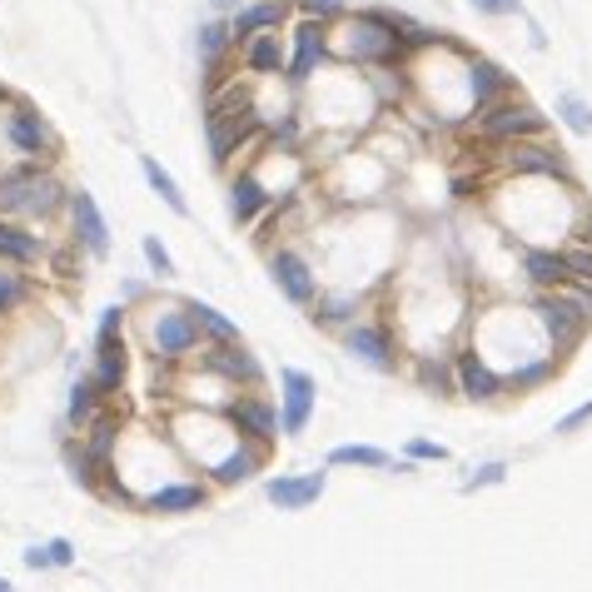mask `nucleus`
Segmentation results:
<instances>
[{
    "instance_id": "1",
    "label": "nucleus",
    "mask_w": 592,
    "mask_h": 592,
    "mask_svg": "<svg viewBox=\"0 0 592 592\" xmlns=\"http://www.w3.org/2000/svg\"><path fill=\"white\" fill-rule=\"evenodd\" d=\"M204 135H210V160L220 170H230L234 155L254 150L264 140V120H260V105L254 95L244 91L240 81H230L224 91L210 95V110H204Z\"/></svg>"
},
{
    "instance_id": "2",
    "label": "nucleus",
    "mask_w": 592,
    "mask_h": 592,
    "mask_svg": "<svg viewBox=\"0 0 592 592\" xmlns=\"http://www.w3.org/2000/svg\"><path fill=\"white\" fill-rule=\"evenodd\" d=\"M528 314H532V324L542 329L548 349L562 359V353L578 349L582 334L592 329V289L572 284V289H558V294H532Z\"/></svg>"
},
{
    "instance_id": "3",
    "label": "nucleus",
    "mask_w": 592,
    "mask_h": 592,
    "mask_svg": "<svg viewBox=\"0 0 592 592\" xmlns=\"http://www.w3.org/2000/svg\"><path fill=\"white\" fill-rule=\"evenodd\" d=\"M473 135H478L483 145L508 150V145H522V140H542V135H548V115L532 101H522V95H508V101L473 115Z\"/></svg>"
},
{
    "instance_id": "4",
    "label": "nucleus",
    "mask_w": 592,
    "mask_h": 592,
    "mask_svg": "<svg viewBox=\"0 0 592 592\" xmlns=\"http://www.w3.org/2000/svg\"><path fill=\"white\" fill-rule=\"evenodd\" d=\"M65 204V190L55 175H45L41 165H21V170L0 175V214L15 220H45Z\"/></svg>"
},
{
    "instance_id": "5",
    "label": "nucleus",
    "mask_w": 592,
    "mask_h": 592,
    "mask_svg": "<svg viewBox=\"0 0 592 592\" xmlns=\"http://www.w3.org/2000/svg\"><path fill=\"white\" fill-rule=\"evenodd\" d=\"M95 389L105 393V399H115V393L125 389V379H130V343H125V304H110L101 319V334H95Z\"/></svg>"
},
{
    "instance_id": "6",
    "label": "nucleus",
    "mask_w": 592,
    "mask_h": 592,
    "mask_svg": "<svg viewBox=\"0 0 592 592\" xmlns=\"http://www.w3.org/2000/svg\"><path fill=\"white\" fill-rule=\"evenodd\" d=\"M145 339H150V353L160 363H184L194 349H204L194 319L184 314V304H165V309H150L145 319Z\"/></svg>"
},
{
    "instance_id": "7",
    "label": "nucleus",
    "mask_w": 592,
    "mask_h": 592,
    "mask_svg": "<svg viewBox=\"0 0 592 592\" xmlns=\"http://www.w3.org/2000/svg\"><path fill=\"white\" fill-rule=\"evenodd\" d=\"M343 349L349 359L369 363L379 373H399L403 369V353H399V334H393L389 319H359L343 329Z\"/></svg>"
},
{
    "instance_id": "8",
    "label": "nucleus",
    "mask_w": 592,
    "mask_h": 592,
    "mask_svg": "<svg viewBox=\"0 0 592 592\" xmlns=\"http://www.w3.org/2000/svg\"><path fill=\"white\" fill-rule=\"evenodd\" d=\"M503 175H508V180H562V184H572L568 150H558V145H548V140L508 145V150H503Z\"/></svg>"
},
{
    "instance_id": "9",
    "label": "nucleus",
    "mask_w": 592,
    "mask_h": 592,
    "mask_svg": "<svg viewBox=\"0 0 592 592\" xmlns=\"http://www.w3.org/2000/svg\"><path fill=\"white\" fill-rule=\"evenodd\" d=\"M269 279L274 289L284 294L289 304H299V309H314L319 304V274H314L309 254L294 250V244H279V250H269Z\"/></svg>"
},
{
    "instance_id": "10",
    "label": "nucleus",
    "mask_w": 592,
    "mask_h": 592,
    "mask_svg": "<svg viewBox=\"0 0 592 592\" xmlns=\"http://www.w3.org/2000/svg\"><path fill=\"white\" fill-rule=\"evenodd\" d=\"M224 419H230L234 438L250 443V448H274V438H279V409H274L264 393H234L230 409H224Z\"/></svg>"
},
{
    "instance_id": "11",
    "label": "nucleus",
    "mask_w": 592,
    "mask_h": 592,
    "mask_svg": "<svg viewBox=\"0 0 592 592\" xmlns=\"http://www.w3.org/2000/svg\"><path fill=\"white\" fill-rule=\"evenodd\" d=\"M314 409H319V383L304 369H279V433L284 438H299L314 423Z\"/></svg>"
},
{
    "instance_id": "12",
    "label": "nucleus",
    "mask_w": 592,
    "mask_h": 592,
    "mask_svg": "<svg viewBox=\"0 0 592 592\" xmlns=\"http://www.w3.org/2000/svg\"><path fill=\"white\" fill-rule=\"evenodd\" d=\"M324 61H329V25H319V21H294L284 81H289V85H309L314 75H319Z\"/></svg>"
},
{
    "instance_id": "13",
    "label": "nucleus",
    "mask_w": 592,
    "mask_h": 592,
    "mask_svg": "<svg viewBox=\"0 0 592 592\" xmlns=\"http://www.w3.org/2000/svg\"><path fill=\"white\" fill-rule=\"evenodd\" d=\"M453 379H458V393L473 403H493L508 393V383H503V373L493 369L488 359H483L473 343H463V349H453Z\"/></svg>"
},
{
    "instance_id": "14",
    "label": "nucleus",
    "mask_w": 592,
    "mask_h": 592,
    "mask_svg": "<svg viewBox=\"0 0 592 592\" xmlns=\"http://www.w3.org/2000/svg\"><path fill=\"white\" fill-rule=\"evenodd\" d=\"M204 369L214 379H224L234 393H260L264 389V363L254 359L244 343H230V349H204Z\"/></svg>"
},
{
    "instance_id": "15",
    "label": "nucleus",
    "mask_w": 592,
    "mask_h": 592,
    "mask_svg": "<svg viewBox=\"0 0 592 592\" xmlns=\"http://www.w3.org/2000/svg\"><path fill=\"white\" fill-rule=\"evenodd\" d=\"M463 85H468V115L488 110V105H498V101L512 95V75L503 71L498 61H488V55H468V65H463Z\"/></svg>"
},
{
    "instance_id": "16",
    "label": "nucleus",
    "mask_w": 592,
    "mask_h": 592,
    "mask_svg": "<svg viewBox=\"0 0 592 592\" xmlns=\"http://www.w3.org/2000/svg\"><path fill=\"white\" fill-rule=\"evenodd\" d=\"M324 488H329V473H324V468H314V473H279V478L264 483V498H269L279 512H304V508H314V503L324 498Z\"/></svg>"
},
{
    "instance_id": "17",
    "label": "nucleus",
    "mask_w": 592,
    "mask_h": 592,
    "mask_svg": "<svg viewBox=\"0 0 592 592\" xmlns=\"http://www.w3.org/2000/svg\"><path fill=\"white\" fill-rule=\"evenodd\" d=\"M289 25V0H250V6H240V11L230 15V41L234 51L240 45H250L254 35H274Z\"/></svg>"
},
{
    "instance_id": "18",
    "label": "nucleus",
    "mask_w": 592,
    "mask_h": 592,
    "mask_svg": "<svg viewBox=\"0 0 592 592\" xmlns=\"http://www.w3.org/2000/svg\"><path fill=\"white\" fill-rule=\"evenodd\" d=\"M522 279H528L538 294L572 289V274H568V260H562V244H532V250H522Z\"/></svg>"
},
{
    "instance_id": "19",
    "label": "nucleus",
    "mask_w": 592,
    "mask_h": 592,
    "mask_svg": "<svg viewBox=\"0 0 592 592\" xmlns=\"http://www.w3.org/2000/svg\"><path fill=\"white\" fill-rule=\"evenodd\" d=\"M71 224H75V244H81L85 254H95V260L110 254V224H105L95 194H85V190L71 194Z\"/></svg>"
},
{
    "instance_id": "20",
    "label": "nucleus",
    "mask_w": 592,
    "mask_h": 592,
    "mask_svg": "<svg viewBox=\"0 0 592 592\" xmlns=\"http://www.w3.org/2000/svg\"><path fill=\"white\" fill-rule=\"evenodd\" d=\"M210 503V483L204 478H175V483H160L155 493H145L140 508L145 512H200Z\"/></svg>"
},
{
    "instance_id": "21",
    "label": "nucleus",
    "mask_w": 592,
    "mask_h": 592,
    "mask_svg": "<svg viewBox=\"0 0 592 592\" xmlns=\"http://www.w3.org/2000/svg\"><path fill=\"white\" fill-rule=\"evenodd\" d=\"M6 135H11V145H15V150H21V155H41V160H45V155H55V150H61V140H55V130L41 120V115L31 110V105H15V110H11V120H6Z\"/></svg>"
},
{
    "instance_id": "22",
    "label": "nucleus",
    "mask_w": 592,
    "mask_h": 592,
    "mask_svg": "<svg viewBox=\"0 0 592 592\" xmlns=\"http://www.w3.org/2000/svg\"><path fill=\"white\" fill-rule=\"evenodd\" d=\"M274 204V194H269V184L260 180V170H234V180H230V220L234 224H254L264 210Z\"/></svg>"
},
{
    "instance_id": "23",
    "label": "nucleus",
    "mask_w": 592,
    "mask_h": 592,
    "mask_svg": "<svg viewBox=\"0 0 592 592\" xmlns=\"http://www.w3.org/2000/svg\"><path fill=\"white\" fill-rule=\"evenodd\" d=\"M264 463H269V453L264 448H250V443H234L230 453H224L220 463H214L204 478H210V488H240V483H250L254 473H264Z\"/></svg>"
},
{
    "instance_id": "24",
    "label": "nucleus",
    "mask_w": 592,
    "mask_h": 592,
    "mask_svg": "<svg viewBox=\"0 0 592 592\" xmlns=\"http://www.w3.org/2000/svg\"><path fill=\"white\" fill-rule=\"evenodd\" d=\"M184 314L194 319V329H200L204 349H230V343H244V339H240V324H234L224 309H214V304L190 299V304H184Z\"/></svg>"
},
{
    "instance_id": "25",
    "label": "nucleus",
    "mask_w": 592,
    "mask_h": 592,
    "mask_svg": "<svg viewBox=\"0 0 592 592\" xmlns=\"http://www.w3.org/2000/svg\"><path fill=\"white\" fill-rule=\"evenodd\" d=\"M284 65H289V51H284V35H254L250 45H240V71L244 75H284Z\"/></svg>"
},
{
    "instance_id": "26",
    "label": "nucleus",
    "mask_w": 592,
    "mask_h": 592,
    "mask_svg": "<svg viewBox=\"0 0 592 592\" xmlns=\"http://www.w3.org/2000/svg\"><path fill=\"white\" fill-rule=\"evenodd\" d=\"M234 51V41H230V21H204L200 25V65L210 75V91H220V81H224V55Z\"/></svg>"
},
{
    "instance_id": "27",
    "label": "nucleus",
    "mask_w": 592,
    "mask_h": 592,
    "mask_svg": "<svg viewBox=\"0 0 592 592\" xmlns=\"http://www.w3.org/2000/svg\"><path fill=\"white\" fill-rule=\"evenodd\" d=\"M413 379H419L429 393H438V399H453V393H458L453 353H413Z\"/></svg>"
},
{
    "instance_id": "28",
    "label": "nucleus",
    "mask_w": 592,
    "mask_h": 592,
    "mask_svg": "<svg viewBox=\"0 0 592 592\" xmlns=\"http://www.w3.org/2000/svg\"><path fill=\"white\" fill-rule=\"evenodd\" d=\"M45 254V244L35 240L25 224H11V220H0V264H35Z\"/></svg>"
},
{
    "instance_id": "29",
    "label": "nucleus",
    "mask_w": 592,
    "mask_h": 592,
    "mask_svg": "<svg viewBox=\"0 0 592 592\" xmlns=\"http://www.w3.org/2000/svg\"><path fill=\"white\" fill-rule=\"evenodd\" d=\"M140 175H145V184H150V190H155V194H160V200H165V204H170V210H175V214H180V220H184V214H190V200H184L180 180H175V175H170V170H165V165H160V160H155V155H140Z\"/></svg>"
},
{
    "instance_id": "30",
    "label": "nucleus",
    "mask_w": 592,
    "mask_h": 592,
    "mask_svg": "<svg viewBox=\"0 0 592 592\" xmlns=\"http://www.w3.org/2000/svg\"><path fill=\"white\" fill-rule=\"evenodd\" d=\"M101 403H105V393L95 389V379H75L71 383V403H65V419H71V429H91L95 423V413H101Z\"/></svg>"
},
{
    "instance_id": "31",
    "label": "nucleus",
    "mask_w": 592,
    "mask_h": 592,
    "mask_svg": "<svg viewBox=\"0 0 592 592\" xmlns=\"http://www.w3.org/2000/svg\"><path fill=\"white\" fill-rule=\"evenodd\" d=\"M334 468H389V453L379 448V443H339V448L329 453Z\"/></svg>"
},
{
    "instance_id": "32",
    "label": "nucleus",
    "mask_w": 592,
    "mask_h": 592,
    "mask_svg": "<svg viewBox=\"0 0 592 592\" xmlns=\"http://www.w3.org/2000/svg\"><path fill=\"white\" fill-rule=\"evenodd\" d=\"M558 125H568L572 135H582V140H588V135H592V105L582 101L578 91H562L558 95Z\"/></svg>"
},
{
    "instance_id": "33",
    "label": "nucleus",
    "mask_w": 592,
    "mask_h": 592,
    "mask_svg": "<svg viewBox=\"0 0 592 592\" xmlns=\"http://www.w3.org/2000/svg\"><path fill=\"white\" fill-rule=\"evenodd\" d=\"M75 562V548L65 538H51V542H35V548H25V568L45 572V568H71Z\"/></svg>"
},
{
    "instance_id": "34",
    "label": "nucleus",
    "mask_w": 592,
    "mask_h": 592,
    "mask_svg": "<svg viewBox=\"0 0 592 592\" xmlns=\"http://www.w3.org/2000/svg\"><path fill=\"white\" fill-rule=\"evenodd\" d=\"M353 314H359V294H319V304H314V319L319 324H343L349 329Z\"/></svg>"
},
{
    "instance_id": "35",
    "label": "nucleus",
    "mask_w": 592,
    "mask_h": 592,
    "mask_svg": "<svg viewBox=\"0 0 592 592\" xmlns=\"http://www.w3.org/2000/svg\"><path fill=\"white\" fill-rule=\"evenodd\" d=\"M25 299H31V284H25L15 269H6V264H0V319H6V314H15Z\"/></svg>"
},
{
    "instance_id": "36",
    "label": "nucleus",
    "mask_w": 592,
    "mask_h": 592,
    "mask_svg": "<svg viewBox=\"0 0 592 592\" xmlns=\"http://www.w3.org/2000/svg\"><path fill=\"white\" fill-rule=\"evenodd\" d=\"M299 6V21H319V25H339L349 15L343 0H294Z\"/></svg>"
},
{
    "instance_id": "37",
    "label": "nucleus",
    "mask_w": 592,
    "mask_h": 592,
    "mask_svg": "<svg viewBox=\"0 0 592 592\" xmlns=\"http://www.w3.org/2000/svg\"><path fill=\"white\" fill-rule=\"evenodd\" d=\"M562 260H568L572 284L592 289V244H562Z\"/></svg>"
},
{
    "instance_id": "38",
    "label": "nucleus",
    "mask_w": 592,
    "mask_h": 592,
    "mask_svg": "<svg viewBox=\"0 0 592 592\" xmlns=\"http://www.w3.org/2000/svg\"><path fill=\"white\" fill-rule=\"evenodd\" d=\"M140 254H145V264H150L155 279H175V260H170V250H165V244L155 240V234H145Z\"/></svg>"
},
{
    "instance_id": "39",
    "label": "nucleus",
    "mask_w": 592,
    "mask_h": 592,
    "mask_svg": "<svg viewBox=\"0 0 592 592\" xmlns=\"http://www.w3.org/2000/svg\"><path fill=\"white\" fill-rule=\"evenodd\" d=\"M508 478V463H478L473 478H463V493H478V488H498Z\"/></svg>"
},
{
    "instance_id": "40",
    "label": "nucleus",
    "mask_w": 592,
    "mask_h": 592,
    "mask_svg": "<svg viewBox=\"0 0 592 592\" xmlns=\"http://www.w3.org/2000/svg\"><path fill=\"white\" fill-rule=\"evenodd\" d=\"M409 463H448V448L433 438H413L409 443Z\"/></svg>"
},
{
    "instance_id": "41",
    "label": "nucleus",
    "mask_w": 592,
    "mask_h": 592,
    "mask_svg": "<svg viewBox=\"0 0 592 592\" xmlns=\"http://www.w3.org/2000/svg\"><path fill=\"white\" fill-rule=\"evenodd\" d=\"M473 11L488 15V21H503V15H518L522 0H473Z\"/></svg>"
},
{
    "instance_id": "42",
    "label": "nucleus",
    "mask_w": 592,
    "mask_h": 592,
    "mask_svg": "<svg viewBox=\"0 0 592 592\" xmlns=\"http://www.w3.org/2000/svg\"><path fill=\"white\" fill-rule=\"evenodd\" d=\"M588 419H592V399H588V403H578V409H572L568 419H558V433H578Z\"/></svg>"
},
{
    "instance_id": "43",
    "label": "nucleus",
    "mask_w": 592,
    "mask_h": 592,
    "mask_svg": "<svg viewBox=\"0 0 592 592\" xmlns=\"http://www.w3.org/2000/svg\"><path fill=\"white\" fill-rule=\"evenodd\" d=\"M210 6H214V11H230V6H234V0H210Z\"/></svg>"
},
{
    "instance_id": "44",
    "label": "nucleus",
    "mask_w": 592,
    "mask_h": 592,
    "mask_svg": "<svg viewBox=\"0 0 592 592\" xmlns=\"http://www.w3.org/2000/svg\"><path fill=\"white\" fill-rule=\"evenodd\" d=\"M0 592H15V588H11V578H0Z\"/></svg>"
},
{
    "instance_id": "45",
    "label": "nucleus",
    "mask_w": 592,
    "mask_h": 592,
    "mask_svg": "<svg viewBox=\"0 0 592 592\" xmlns=\"http://www.w3.org/2000/svg\"><path fill=\"white\" fill-rule=\"evenodd\" d=\"M6 101H11V91H6V85H0V105H6Z\"/></svg>"
}]
</instances>
